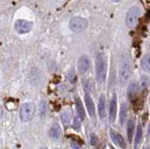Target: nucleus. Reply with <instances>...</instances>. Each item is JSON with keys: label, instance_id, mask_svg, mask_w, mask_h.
I'll use <instances>...</instances> for the list:
<instances>
[{"label": "nucleus", "instance_id": "1", "mask_svg": "<svg viewBox=\"0 0 150 149\" xmlns=\"http://www.w3.org/2000/svg\"><path fill=\"white\" fill-rule=\"evenodd\" d=\"M131 74V61L129 55H124L122 58L119 68V83L121 85H126L129 82Z\"/></svg>", "mask_w": 150, "mask_h": 149}, {"label": "nucleus", "instance_id": "2", "mask_svg": "<svg viewBox=\"0 0 150 149\" xmlns=\"http://www.w3.org/2000/svg\"><path fill=\"white\" fill-rule=\"evenodd\" d=\"M107 75V60L103 54H98L96 57V77L98 83H103Z\"/></svg>", "mask_w": 150, "mask_h": 149}, {"label": "nucleus", "instance_id": "3", "mask_svg": "<svg viewBox=\"0 0 150 149\" xmlns=\"http://www.w3.org/2000/svg\"><path fill=\"white\" fill-rule=\"evenodd\" d=\"M141 14V10L140 8L137 6H133L131 7L129 10L127 12V16H126V25L129 28H132L136 25H137L139 17Z\"/></svg>", "mask_w": 150, "mask_h": 149}, {"label": "nucleus", "instance_id": "4", "mask_svg": "<svg viewBox=\"0 0 150 149\" xmlns=\"http://www.w3.org/2000/svg\"><path fill=\"white\" fill-rule=\"evenodd\" d=\"M87 27V21L82 17L75 16L72 17L69 21V28L75 33H80L86 29Z\"/></svg>", "mask_w": 150, "mask_h": 149}, {"label": "nucleus", "instance_id": "5", "mask_svg": "<svg viewBox=\"0 0 150 149\" xmlns=\"http://www.w3.org/2000/svg\"><path fill=\"white\" fill-rule=\"evenodd\" d=\"M35 114V105L30 102L23 104L20 109V118L23 122H28L30 121Z\"/></svg>", "mask_w": 150, "mask_h": 149}, {"label": "nucleus", "instance_id": "6", "mask_svg": "<svg viewBox=\"0 0 150 149\" xmlns=\"http://www.w3.org/2000/svg\"><path fill=\"white\" fill-rule=\"evenodd\" d=\"M33 26V23L28 22L25 20H17L14 24V28L19 34H25L28 33Z\"/></svg>", "mask_w": 150, "mask_h": 149}, {"label": "nucleus", "instance_id": "7", "mask_svg": "<svg viewBox=\"0 0 150 149\" xmlns=\"http://www.w3.org/2000/svg\"><path fill=\"white\" fill-rule=\"evenodd\" d=\"M77 67H78V71L81 73H86L88 71L89 68H90V59H89L87 55H82L79 58Z\"/></svg>", "mask_w": 150, "mask_h": 149}, {"label": "nucleus", "instance_id": "8", "mask_svg": "<svg viewBox=\"0 0 150 149\" xmlns=\"http://www.w3.org/2000/svg\"><path fill=\"white\" fill-rule=\"evenodd\" d=\"M110 136H111L112 141L114 142L115 144H116L117 146L122 147V148L125 147V141H124L123 137L121 136V134L116 132L114 129H111L110 130Z\"/></svg>", "mask_w": 150, "mask_h": 149}, {"label": "nucleus", "instance_id": "9", "mask_svg": "<svg viewBox=\"0 0 150 149\" xmlns=\"http://www.w3.org/2000/svg\"><path fill=\"white\" fill-rule=\"evenodd\" d=\"M84 102H86V109L88 111L89 115H90L91 117H94V116H95V114H96L95 104H94V101L89 94L84 95Z\"/></svg>", "mask_w": 150, "mask_h": 149}, {"label": "nucleus", "instance_id": "10", "mask_svg": "<svg viewBox=\"0 0 150 149\" xmlns=\"http://www.w3.org/2000/svg\"><path fill=\"white\" fill-rule=\"evenodd\" d=\"M138 94V85L136 83H131L128 87V92H127V95H128V99L129 101L133 102L135 99L137 97Z\"/></svg>", "mask_w": 150, "mask_h": 149}, {"label": "nucleus", "instance_id": "11", "mask_svg": "<svg viewBox=\"0 0 150 149\" xmlns=\"http://www.w3.org/2000/svg\"><path fill=\"white\" fill-rule=\"evenodd\" d=\"M98 115H100V118H104L106 115V99L104 95H101L100 97V100H98Z\"/></svg>", "mask_w": 150, "mask_h": 149}, {"label": "nucleus", "instance_id": "12", "mask_svg": "<svg viewBox=\"0 0 150 149\" xmlns=\"http://www.w3.org/2000/svg\"><path fill=\"white\" fill-rule=\"evenodd\" d=\"M116 105H117V101H116V97L115 95L112 97V100L110 101V108H109V119L112 123L115 122V116H116Z\"/></svg>", "mask_w": 150, "mask_h": 149}, {"label": "nucleus", "instance_id": "13", "mask_svg": "<svg viewBox=\"0 0 150 149\" xmlns=\"http://www.w3.org/2000/svg\"><path fill=\"white\" fill-rule=\"evenodd\" d=\"M61 134H62V131H61V128L58 124H54L52 126L49 130V135L51 136V138L58 140L61 137Z\"/></svg>", "mask_w": 150, "mask_h": 149}, {"label": "nucleus", "instance_id": "14", "mask_svg": "<svg viewBox=\"0 0 150 149\" xmlns=\"http://www.w3.org/2000/svg\"><path fill=\"white\" fill-rule=\"evenodd\" d=\"M75 107H76V111H77V114L78 115L81 117L82 119L86 118V114H84V108L83 106V103L81 100L79 99L78 97H75Z\"/></svg>", "mask_w": 150, "mask_h": 149}, {"label": "nucleus", "instance_id": "15", "mask_svg": "<svg viewBox=\"0 0 150 149\" xmlns=\"http://www.w3.org/2000/svg\"><path fill=\"white\" fill-rule=\"evenodd\" d=\"M134 129H135L134 120L133 119H129V122H128V127H127V135H128V140H129V143H131V141H132Z\"/></svg>", "mask_w": 150, "mask_h": 149}, {"label": "nucleus", "instance_id": "16", "mask_svg": "<svg viewBox=\"0 0 150 149\" xmlns=\"http://www.w3.org/2000/svg\"><path fill=\"white\" fill-rule=\"evenodd\" d=\"M127 118H128V106H127L126 103L122 104L121 109H120V125L123 126L126 121Z\"/></svg>", "mask_w": 150, "mask_h": 149}, {"label": "nucleus", "instance_id": "17", "mask_svg": "<svg viewBox=\"0 0 150 149\" xmlns=\"http://www.w3.org/2000/svg\"><path fill=\"white\" fill-rule=\"evenodd\" d=\"M141 66H142V68L144 69V71L150 72V54H146L142 58V61H141Z\"/></svg>", "mask_w": 150, "mask_h": 149}, {"label": "nucleus", "instance_id": "18", "mask_svg": "<svg viewBox=\"0 0 150 149\" xmlns=\"http://www.w3.org/2000/svg\"><path fill=\"white\" fill-rule=\"evenodd\" d=\"M70 118H71V114L69 111H65L61 114V120H62L64 125H69L70 122Z\"/></svg>", "mask_w": 150, "mask_h": 149}, {"label": "nucleus", "instance_id": "19", "mask_svg": "<svg viewBox=\"0 0 150 149\" xmlns=\"http://www.w3.org/2000/svg\"><path fill=\"white\" fill-rule=\"evenodd\" d=\"M142 139H143V130L141 126H138L137 131H136V135H135V147H137L139 145Z\"/></svg>", "mask_w": 150, "mask_h": 149}, {"label": "nucleus", "instance_id": "20", "mask_svg": "<svg viewBox=\"0 0 150 149\" xmlns=\"http://www.w3.org/2000/svg\"><path fill=\"white\" fill-rule=\"evenodd\" d=\"M149 83V81H148V78L146 76H143L141 78V81H140V89L142 92H144L145 89H146V87Z\"/></svg>", "mask_w": 150, "mask_h": 149}, {"label": "nucleus", "instance_id": "21", "mask_svg": "<svg viewBox=\"0 0 150 149\" xmlns=\"http://www.w3.org/2000/svg\"><path fill=\"white\" fill-rule=\"evenodd\" d=\"M68 80L71 83H74L75 81H76V75H75V71L74 69H70V71L68 72Z\"/></svg>", "mask_w": 150, "mask_h": 149}, {"label": "nucleus", "instance_id": "22", "mask_svg": "<svg viewBox=\"0 0 150 149\" xmlns=\"http://www.w3.org/2000/svg\"><path fill=\"white\" fill-rule=\"evenodd\" d=\"M40 116L41 117H44L47 113V108H46V104L44 101H41L40 104Z\"/></svg>", "mask_w": 150, "mask_h": 149}, {"label": "nucleus", "instance_id": "23", "mask_svg": "<svg viewBox=\"0 0 150 149\" xmlns=\"http://www.w3.org/2000/svg\"><path fill=\"white\" fill-rule=\"evenodd\" d=\"M90 144H91V146H96L98 143V136L95 134V133H91L90 134Z\"/></svg>", "mask_w": 150, "mask_h": 149}, {"label": "nucleus", "instance_id": "24", "mask_svg": "<svg viewBox=\"0 0 150 149\" xmlns=\"http://www.w3.org/2000/svg\"><path fill=\"white\" fill-rule=\"evenodd\" d=\"M82 118L80 117V116H77V117H75L74 120H73V128L75 129H79L80 127H81V123H82Z\"/></svg>", "mask_w": 150, "mask_h": 149}, {"label": "nucleus", "instance_id": "25", "mask_svg": "<svg viewBox=\"0 0 150 149\" xmlns=\"http://www.w3.org/2000/svg\"><path fill=\"white\" fill-rule=\"evenodd\" d=\"M71 147H72V149H83L79 143H75V142H71Z\"/></svg>", "mask_w": 150, "mask_h": 149}, {"label": "nucleus", "instance_id": "26", "mask_svg": "<svg viewBox=\"0 0 150 149\" xmlns=\"http://www.w3.org/2000/svg\"><path fill=\"white\" fill-rule=\"evenodd\" d=\"M3 114H4V112H3V108H2L1 104H0V119L2 118V116H3Z\"/></svg>", "mask_w": 150, "mask_h": 149}, {"label": "nucleus", "instance_id": "27", "mask_svg": "<svg viewBox=\"0 0 150 149\" xmlns=\"http://www.w3.org/2000/svg\"><path fill=\"white\" fill-rule=\"evenodd\" d=\"M147 136H148V138H150V122H149L148 129H147Z\"/></svg>", "mask_w": 150, "mask_h": 149}, {"label": "nucleus", "instance_id": "28", "mask_svg": "<svg viewBox=\"0 0 150 149\" xmlns=\"http://www.w3.org/2000/svg\"><path fill=\"white\" fill-rule=\"evenodd\" d=\"M112 2H120L121 0H112Z\"/></svg>", "mask_w": 150, "mask_h": 149}, {"label": "nucleus", "instance_id": "29", "mask_svg": "<svg viewBox=\"0 0 150 149\" xmlns=\"http://www.w3.org/2000/svg\"><path fill=\"white\" fill-rule=\"evenodd\" d=\"M40 149H48V148H46V147H42V148H40Z\"/></svg>", "mask_w": 150, "mask_h": 149}, {"label": "nucleus", "instance_id": "30", "mask_svg": "<svg viewBox=\"0 0 150 149\" xmlns=\"http://www.w3.org/2000/svg\"><path fill=\"white\" fill-rule=\"evenodd\" d=\"M149 104H150V97H149Z\"/></svg>", "mask_w": 150, "mask_h": 149}, {"label": "nucleus", "instance_id": "31", "mask_svg": "<svg viewBox=\"0 0 150 149\" xmlns=\"http://www.w3.org/2000/svg\"><path fill=\"white\" fill-rule=\"evenodd\" d=\"M144 149H149V148H144Z\"/></svg>", "mask_w": 150, "mask_h": 149}]
</instances>
